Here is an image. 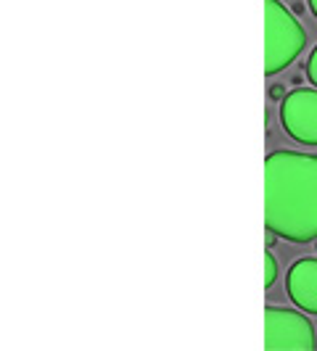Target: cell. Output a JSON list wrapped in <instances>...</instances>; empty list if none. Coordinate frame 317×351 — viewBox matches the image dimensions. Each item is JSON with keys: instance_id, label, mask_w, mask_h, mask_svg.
<instances>
[{"instance_id": "cell-1", "label": "cell", "mask_w": 317, "mask_h": 351, "mask_svg": "<svg viewBox=\"0 0 317 351\" xmlns=\"http://www.w3.org/2000/svg\"><path fill=\"white\" fill-rule=\"evenodd\" d=\"M264 222L278 238H317V156L272 151L264 161Z\"/></svg>"}, {"instance_id": "cell-2", "label": "cell", "mask_w": 317, "mask_h": 351, "mask_svg": "<svg viewBox=\"0 0 317 351\" xmlns=\"http://www.w3.org/2000/svg\"><path fill=\"white\" fill-rule=\"evenodd\" d=\"M264 21H267L264 74L272 77L299 56L307 43V32L281 0H264Z\"/></svg>"}, {"instance_id": "cell-3", "label": "cell", "mask_w": 317, "mask_h": 351, "mask_svg": "<svg viewBox=\"0 0 317 351\" xmlns=\"http://www.w3.org/2000/svg\"><path fill=\"white\" fill-rule=\"evenodd\" d=\"M317 338L312 322L294 309L267 306L264 309V349L315 351Z\"/></svg>"}, {"instance_id": "cell-4", "label": "cell", "mask_w": 317, "mask_h": 351, "mask_svg": "<svg viewBox=\"0 0 317 351\" xmlns=\"http://www.w3.org/2000/svg\"><path fill=\"white\" fill-rule=\"evenodd\" d=\"M281 124L296 143L317 145V90H291L281 101Z\"/></svg>"}, {"instance_id": "cell-5", "label": "cell", "mask_w": 317, "mask_h": 351, "mask_svg": "<svg viewBox=\"0 0 317 351\" xmlns=\"http://www.w3.org/2000/svg\"><path fill=\"white\" fill-rule=\"evenodd\" d=\"M285 285H288V296L299 309L317 315V259L307 256L294 262V267L288 269Z\"/></svg>"}, {"instance_id": "cell-6", "label": "cell", "mask_w": 317, "mask_h": 351, "mask_svg": "<svg viewBox=\"0 0 317 351\" xmlns=\"http://www.w3.org/2000/svg\"><path fill=\"white\" fill-rule=\"evenodd\" d=\"M275 278H278V259L272 256V251H264V288H272Z\"/></svg>"}, {"instance_id": "cell-7", "label": "cell", "mask_w": 317, "mask_h": 351, "mask_svg": "<svg viewBox=\"0 0 317 351\" xmlns=\"http://www.w3.org/2000/svg\"><path fill=\"white\" fill-rule=\"evenodd\" d=\"M307 77H309L312 85H317V45L315 51H312V56H309V61H307Z\"/></svg>"}, {"instance_id": "cell-8", "label": "cell", "mask_w": 317, "mask_h": 351, "mask_svg": "<svg viewBox=\"0 0 317 351\" xmlns=\"http://www.w3.org/2000/svg\"><path fill=\"white\" fill-rule=\"evenodd\" d=\"M285 95H288V93H285L283 85H272V88H270V98H272V101H283Z\"/></svg>"}, {"instance_id": "cell-9", "label": "cell", "mask_w": 317, "mask_h": 351, "mask_svg": "<svg viewBox=\"0 0 317 351\" xmlns=\"http://www.w3.org/2000/svg\"><path fill=\"white\" fill-rule=\"evenodd\" d=\"M309 8H312V14L317 16V0H309Z\"/></svg>"}]
</instances>
